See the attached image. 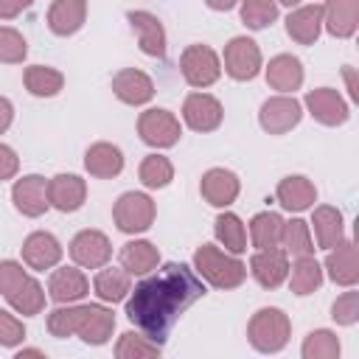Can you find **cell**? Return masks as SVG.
I'll list each match as a JSON object with an SVG mask.
<instances>
[{"label":"cell","instance_id":"25","mask_svg":"<svg viewBox=\"0 0 359 359\" xmlns=\"http://www.w3.org/2000/svg\"><path fill=\"white\" fill-rule=\"evenodd\" d=\"M275 199L283 210H292V213H303V210H311L314 202H317V188L309 177L303 174H289L278 182L275 188Z\"/></svg>","mask_w":359,"mask_h":359},{"label":"cell","instance_id":"8","mask_svg":"<svg viewBox=\"0 0 359 359\" xmlns=\"http://www.w3.org/2000/svg\"><path fill=\"white\" fill-rule=\"evenodd\" d=\"M300 121H303V104L289 93H278L266 98L258 109V123L266 135H286Z\"/></svg>","mask_w":359,"mask_h":359},{"label":"cell","instance_id":"12","mask_svg":"<svg viewBox=\"0 0 359 359\" xmlns=\"http://www.w3.org/2000/svg\"><path fill=\"white\" fill-rule=\"evenodd\" d=\"M11 202H14V210L22 213L25 219H39L50 208V202H48V180L42 174H25V177L14 180Z\"/></svg>","mask_w":359,"mask_h":359},{"label":"cell","instance_id":"31","mask_svg":"<svg viewBox=\"0 0 359 359\" xmlns=\"http://www.w3.org/2000/svg\"><path fill=\"white\" fill-rule=\"evenodd\" d=\"M323 264L314 258V255H300L289 264V275H286V283L289 289L297 294V297H306V294H314L320 286H323Z\"/></svg>","mask_w":359,"mask_h":359},{"label":"cell","instance_id":"28","mask_svg":"<svg viewBox=\"0 0 359 359\" xmlns=\"http://www.w3.org/2000/svg\"><path fill=\"white\" fill-rule=\"evenodd\" d=\"M87 20V0H53L48 8V28L56 36H73Z\"/></svg>","mask_w":359,"mask_h":359},{"label":"cell","instance_id":"43","mask_svg":"<svg viewBox=\"0 0 359 359\" xmlns=\"http://www.w3.org/2000/svg\"><path fill=\"white\" fill-rule=\"evenodd\" d=\"M331 317L337 325H356L359 323V292L353 286H348V292H342L331 303Z\"/></svg>","mask_w":359,"mask_h":359},{"label":"cell","instance_id":"18","mask_svg":"<svg viewBox=\"0 0 359 359\" xmlns=\"http://www.w3.org/2000/svg\"><path fill=\"white\" fill-rule=\"evenodd\" d=\"M112 93L126 107H143L154 98V81L149 73L137 67H121L112 76Z\"/></svg>","mask_w":359,"mask_h":359},{"label":"cell","instance_id":"19","mask_svg":"<svg viewBox=\"0 0 359 359\" xmlns=\"http://www.w3.org/2000/svg\"><path fill=\"white\" fill-rule=\"evenodd\" d=\"M323 272L337 283V286H356L359 283V258H356V244L353 238H342L337 247L325 250Z\"/></svg>","mask_w":359,"mask_h":359},{"label":"cell","instance_id":"27","mask_svg":"<svg viewBox=\"0 0 359 359\" xmlns=\"http://www.w3.org/2000/svg\"><path fill=\"white\" fill-rule=\"evenodd\" d=\"M309 227L314 230V238H317L320 250H331L345 238V219H342V210L334 208V205L311 208V224Z\"/></svg>","mask_w":359,"mask_h":359},{"label":"cell","instance_id":"47","mask_svg":"<svg viewBox=\"0 0 359 359\" xmlns=\"http://www.w3.org/2000/svg\"><path fill=\"white\" fill-rule=\"evenodd\" d=\"M34 0H0V20H14L22 11H28Z\"/></svg>","mask_w":359,"mask_h":359},{"label":"cell","instance_id":"17","mask_svg":"<svg viewBox=\"0 0 359 359\" xmlns=\"http://www.w3.org/2000/svg\"><path fill=\"white\" fill-rule=\"evenodd\" d=\"M90 294V278L81 266H53L48 275V297L53 303H79Z\"/></svg>","mask_w":359,"mask_h":359},{"label":"cell","instance_id":"1","mask_svg":"<svg viewBox=\"0 0 359 359\" xmlns=\"http://www.w3.org/2000/svg\"><path fill=\"white\" fill-rule=\"evenodd\" d=\"M199 297H205V280L194 272V266L171 261L151 269L132 286L123 300V314L137 331L163 345L182 311H188Z\"/></svg>","mask_w":359,"mask_h":359},{"label":"cell","instance_id":"48","mask_svg":"<svg viewBox=\"0 0 359 359\" xmlns=\"http://www.w3.org/2000/svg\"><path fill=\"white\" fill-rule=\"evenodd\" d=\"M11 123H14V104L6 95H0V135L8 132Z\"/></svg>","mask_w":359,"mask_h":359},{"label":"cell","instance_id":"24","mask_svg":"<svg viewBox=\"0 0 359 359\" xmlns=\"http://www.w3.org/2000/svg\"><path fill=\"white\" fill-rule=\"evenodd\" d=\"M359 28V0H325L323 3V31L334 39H351Z\"/></svg>","mask_w":359,"mask_h":359},{"label":"cell","instance_id":"21","mask_svg":"<svg viewBox=\"0 0 359 359\" xmlns=\"http://www.w3.org/2000/svg\"><path fill=\"white\" fill-rule=\"evenodd\" d=\"M286 34L297 45H314L323 34V6L320 3H300L286 17Z\"/></svg>","mask_w":359,"mask_h":359},{"label":"cell","instance_id":"40","mask_svg":"<svg viewBox=\"0 0 359 359\" xmlns=\"http://www.w3.org/2000/svg\"><path fill=\"white\" fill-rule=\"evenodd\" d=\"M342 351L339 337L331 328H314L306 334L303 345H300V356L303 359H337Z\"/></svg>","mask_w":359,"mask_h":359},{"label":"cell","instance_id":"6","mask_svg":"<svg viewBox=\"0 0 359 359\" xmlns=\"http://www.w3.org/2000/svg\"><path fill=\"white\" fill-rule=\"evenodd\" d=\"M137 135L151 149H171L182 137V123L171 109L149 107L137 118Z\"/></svg>","mask_w":359,"mask_h":359},{"label":"cell","instance_id":"45","mask_svg":"<svg viewBox=\"0 0 359 359\" xmlns=\"http://www.w3.org/2000/svg\"><path fill=\"white\" fill-rule=\"evenodd\" d=\"M25 275H28V272H25V266H22L20 261H14V258L0 261V294H3V297L11 294V292L20 286V280H22Z\"/></svg>","mask_w":359,"mask_h":359},{"label":"cell","instance_id":"22","mask_svg":"<svg viewBox=\"0 0 359 359\" xmlns=\"http://www.w3.org/2000/svg\"><path fill=\"white\" fill-rule=\"evenodd\" d=\"M264 76H266V84L278 93H289L294 95V90L303 87V79H306V70H303V62L292 53H278L272 56L266 65H264Z\"/></svg>","mask_w":359,"mask_h":359},{"label":"cell","instance_id":"34","mask_svg":"<svg viewBox=\"0 0 359 359\" xmlns=\"http://www.w3.org/2000/svg\"><path fill=\"white\" fill-rule=\"evenodd\" d=\"M280 233H283V216L275 210H261L250 219L247 236L250 244L255 250H266V247H280Z\"/></svg>","mask_w":359,"mask_h":359},{"label":"cell","instance_id":"41","mask_svg":"<svg viewBox=\"0 0 359 359\" xmlns=\"http://www.w3.org/2000/svg\"><path fill=\"white\" fill-rule=\"evenodd\" d=\"M238 14L250 31H264L278 20V3L275 0H238Z\"/></svg>","mask_w":359,"mask_h":359},{"label":"cell","instance_id":"32","mask_svg":"<svg viewBox=\"0 0 359 359\" xmlns=\"http://www.w3.org/2000/svg\"><path fill=\"white\" fill-rule=\"evenodd\" d=\"M22 84L34 98H53L65 90V73L50 65H31L22 70Z\"/></svg>","mask_w":359,"mask_h":359},{"label":"cell","instance_id":"39","mask_svg":"<svg viewBox=\"0 0 359 359\" xmlns=\"http://www.w3.org/2000/svg\"><path fill=\"white\" fill-rule=\"evenodd\" d=\"M84 314V303H56V309L48 314V331L56 339H67L76 337L79 323Z\"/></svg>","mask_w":359,"mask_h":359},{"label":"cell","instance_id":"35","mask_svg":"<svg viewBox=\"0 0 359 359\" xmlns=\"http://www.w3.org/2000/svg\"><path fill=\"white\" fill-rule=\"evenodd\" d=\"M213 236H216V241H219L227 252H233V255L247 252V227H244V222H241L236 213H230L227 208L216 216V222H213Z\"/></svg>","mask_w":359,"mask_h":359},{"label":"cell","instance_id":"15","mask_svg":"<svg viewBox=\"0 0 359 359\" xmlns=\"http://www.w3.org/2000/svg\"><path fill=\"white\" fill-rule=\"evenodd\" d=\"M20 252H22V264H25L28 269H34V272L53 269V266L62 261V255H65L59 238H56L53 233H48V230H34V233H28L25 241H22V247H20Z\"/></svg>","mask_w":359,"mask_h":359},{"label":"cell","instance_id":"42","mask_svg":"<svg viewBox=\"0 0 359 359\" xmlns=\"http://www.w3.org/2000/svg\"><path fill=\"white\" fill-rule=\"evenodd\" d=\"M25 56H28L25 36L11 25H0V65H22Z\"/></svg>","mask_w":359,"mask_h":359},{"label":"cell","instance_id":"38","mask_svg":"<svg viewBox=\"0 0 359 359\" xmlns=\"http://www.w3.org/2000/svg\"><path fill=\"white\" fill-rule=\"evenodd\" d=\"M137 177L143 182V188L149 191H160V188H168L171 180H174V163L165 157V154H146L140 168H137Z\"/></svg>","mask_w":359,"mask_h":359},{"label":"cell","instance_id":"5","mask_svg":"<svg viewBox=\"0 0 359 359\" xmlns=\"http://www.w3.org/2000/svg\"><path fill=\"white\" fill-rule=\"evenodd\" d=\"M180 73H182L185 84L194 90L213 87L222 79V56L210 45L194 42L180 53Z\"/></svg>","mask_w":359,"mask_h":359},{"label":"cell","instance_id":"26","mask_svg":"<svg viewBox=\"0 0 359 359\" xmlns=\"http://www.w3.org/2000/svg\"><path fill=\"white\" fill-rule=\"evenodd\" d=\"M84 168L95 180H112L123 171V151L109 140L90 143L84 151Z\"/></svg>","mask_w":359,"mask_h":359},{"label":"cell","instance_id":"2","mask_svg":"<svg viewBox=\"0 0 359 359\" xmlns=\"http://www.w3.org/2000/svg\"><path fill=\"white\" fill-rule=\"evenodd\" d=\"M194 272L213 289H238L244 280H247V264L216 247V244H199L196 252H194Z\"/></svg>","mask_w":359,"mask_h":359},{"label":"cell","instance_id":"11","mask_svg":"<svg viewBox=\"0 0 359 359\" xmlns=\"http://www.w3.org/2000/svg\"><path fill=\"white\" fill-rule=\"evenodd\" d=\"M67 252H70L76 266H81V269H101L112 258V241H109L107 233L87 227V230H79L70 238Z\"/></svg>","mask_w":359,"mask_h":359},{"label":"cell","instance_id":"49","mask_svg":"<svg viewBox=\"0 0 359 359\" xmlns=\"http://www.w3.org/2000/svg\"><path fill=\"white\" fill-rule=\"evenodd\" d=\"M342 76H345V84H348V95H351L353 101H359V87H356V79H353V67L345 65V67H342Z\"/></svg>","mask_w":359,"mask_h":359},{"label":"cell","instance_id":"14","mask_svg":"<svg viewBox=\"0 0 359 359\" xmlns=\"http://www.w3.org/2000/svg\"><path fill=\"white\" fill-rule=\"evenodd\" d=\"M255 283L261 289H278L286 283V275H289V255L280 250V247H266V250H255L250 255V269H247Z\"/></svg>","mask_w":359,"mask_h":359},{"label":"cell","instance_id":"30","mask_svg":"<svg viewBox=\"0 0 359 359\" xmlns=\"http://www.w3.org/2000/svg\"><path fill=\"white\" fill-rule=\"evenodd\" d=\"M118 261L132 278H143V275H149L151 269L160 266V250L146 238H132L121 247Z\"/></svg>","mask_w":359,"mask_h":359},{"label":"cell","instance_id":"10","mask_svg":"<svg viewBox=\"0 0 359 359\" xmlns=\"http://www.w3.org/2000/svg\"><path fill=\"white\" fill-rule=\"evenodd\" d=\"M182 121H185L188 129L208 135V132H216L222 126L224 107H222V101L216 95L196 90V93H188L185 101H182Z\"/></svg>","mask_w":359,"mask_h":359},{"label":"cell","instance_id":"36","mask_svg":"<svg viewBox=\"0 0 359 359\" xmlns=\"http://www.w3.org/2000/svg\"><path fill=\"white\" fill-rule=\"evenodd\" d=\"M280 250L292 258H300V255H314V236H311V227L309 222L303 219H289L283 222V233H280Z\"/></svg>","mask_w":359,"mask_h":359},{"label":"cell","instance_id":"51","mask_svg":"<svg viewBox=\"0 0 359 359\" xmlns=\"http://www.w3.org/2000/svg\"><path fill=\"white\" fill-rule=\"evenodd\" d=\"M14 356H17V359H25V356H39V359H45V351H39V348H20Z\"/></svg>","mask_w":359,"mask_h":359},{"label":"cell","instance_id":"9","mask_svg":"<svg viewBox=\"0 0 359 359\" xmlns=\"http://www.w3.org/2000/svg\"><path fill=\"white\" fill-rule=\"evenodd\" d=\"M300 104H303V109H306L317 123H323V126H342V123H348V118H351L348 101H345L342 93L334 90V87H314V90L306 93V98H303Z\"/></svg>","mask_w":359,"mask_h":359},{"label":"cell","instance_id":"37","mask_svg":"<svg viewBox=\"0 0 359 359\" xmlns=\"http://www.w3.org/2000/svg\"><path fill=\"white\" fill-rule=\"evenodd\" d=\"M112 351L118 359H154L163 353V345L146 337L143 331H123Z\"/></svg>","mask_w":359,"mask_h":359},{"label":"cell","instance_id":"50","mask_svg":"<svg viewBox=\"0 0 359 359\" xmlns=\"http://www.w3.org/2000/svg\"><path fill=\"white\" fill-rule=\"evenodd\" d=\"M205 6H208L210 11H230V8L238 6V0H205Z\"/></svg>","mask_w":359,"mask_h":359},{"label":"cell","instance_id":"29","mask_svg":"<svg viewBox=\"0 0 359 359\" xmlns=\"http://www.w3.org/2000/svg\"><path fill=\"white\" fill-rule=\"evenodd\" d=\"M93 292L101 303L107 306H115V303H123L126 294L132 292V275L123 269V266H101L93 278Z\"/></svg>","mask_w":359,"mask_h":359},{"label":"cell","instance_id":"44","mask_svg":"<svg viewBox=\"0 0 359 359\" xmlns=\"http://www.w3.org/2000/svg\"><path fill=\"white\" fill-rule=\"evenodd\" d=\"M25 325L17 317V311L0 309V348H17L25 342Z\"/></svg>","mask_w":359,"mask_h":359},{"label":"cell","instance_id":"46","mask_svg":"<svg viewBox=\"0 0 359 359\" xmlns=\"http://www.w3.org/2000/svg\"><path fill=\"white\" fill-rule=\"evenodd\" d=\"M20 171V157L8 143H0V182L14 180Z\"/></svg>","mask_w":359,"mask_h":359},{"label":"cell","instance_id":"4","mask_svg":"<svg viewBox=\"0 0 359 359\" xmlns=\"http://www.w3.org/2000/svg\"><path fill=\"white\" fill-rule=\"evenodd\" d=\"M157 219V205L149 194L143 191H126L115 199L112 205V222L121 233L126 236H140L146 233Z\"/></svg>","mask_w":359,"mask_h":359},{"label":"cell","instance_id":"13","mask_svg":"<svg viewBox=\"0 0 359 359\" xmlns=\"http://www.w3.org/2000/svg\"><path fill=\"white\" fill-rule=\"evenodd\" d=\"M199 194H202V199H205L208 205L224 210V208H230V205L238 199V194H241V180H238L236 171L216 165V168H208V171L202 174V180H199Z\"/></svg>","mask_w":359,"mask_h":359},{"label":"cell","instance_id":"52","mask_svg":"<svg viewBox=\"0 0 359 359\" xmlns=\"http://www.w3.org/2000/svg\"><path fill=\"white\" fill-rule=\"evenodd\" d=\"M278 6H289V8H294V6H300L303 0H275Z\"/></svg>","mask_w":359,"mask_h":359},{"label":"cell","instance_id":"33","mask_svg":"<svg viewBox=\"0 0 359 359\" xmlns=\"http://www.w3.org/2000/svg\"><path fill=\"white\" fill-rule=\"evenodd\" d=\"M6 300H8V306H11L17 314H22V317H36V314H42V309H45L48 292H45V286H42L34 275H25V278L20 280V286H17L11 294H6Z\"/></svg>","mask_w":359,"mask_h":359},{"label":"cell","instance_id":"23","mask_svg":"<svg viewBox=\"0 0 359 359\" xmlns=\"http://www.w3.org/2000/svg\"><path fill=\"white\" fill-rule=\"evenodd\" d=\"M87 199V182L79 174H56L48 180V202L59 213H76Z\"/></svg>","mask_w":359,"mask_h":359},{"label":"cell","instance_id":"7","mask_svg":"<svg viewBox=\"0 0 359 359\" xmlns=\"http://www.w3.org/2000/svg\"><path fill=\"white\" fill-rule=\"evenodd\" d=\"M222 70L233 79V81H252L261 70H264V56L255 39L250 36H233L224 45L222 53Z\"/></svg>","mask_w":359,"mask_h":359},{"label":"cell","instance_id":"20","mask_svg":"<svg viewBox=\"0 0 359 359\" xmlns=\"http://www.w3.org/2000/svg\"><path fill=\"white\" fill-rule=\"evenodd\" d=\"M115 331V314L107 303H84V314H81V323H79V331L76 337L84 342V345H107L109 337Z\"/></svg>","mask_w":359,"mask_h":359},{"label":"cell","instance_id":"3","mask_svg":"<svg viewBox=\"0 0 359 359\" xmlns=\"http://www.w3.org/2000/svg\"><path fill=\"white\" fill-rule=\"evenodd\" d=\"M292 337V320L278 306L258 309L247 323V342L258 353H280L289 345Z\"/></svg>","mask_w":359,"mask_h":359},{"label":"cell","instance_id":"16","mask_svg":"<svg viewBox=\"0 0 359 359\" xmlns=\"http://www.w3.org/2000/svg\"><path fill=\"white\" fill-rule=\"evenodd\" d=\"M126 20L132 25V31L137 34V45L146 56H154V59H163L165 50H168V39H165V28L160 22L157 14L146 11V8H132L126 11Z\"/></svg>","mask_w":359,"mask_h":359}]
</instances>
